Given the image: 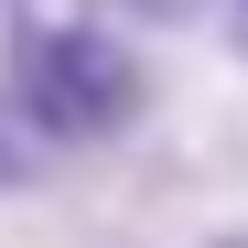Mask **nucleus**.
<instances>
[{
	"mask_svg": "<svg viewBox=\"0 0 248 248\" xmlns=\"http://www.w3.org/2000/svg\"><path fill=\"white\" fill-rule=\"evenodd\" d=\"M216 248H248V237H216Z\"/></svg>",
	"mask_w": 248,
	"mask_h": 248,
	"instance_id": "obj_3",
	"label": "nucleus"
},
{
	"mask_svg": "<svg viewBox=\"0 0 248 248\" xmlns=\"http://www.w3.org/2000/svg\"><path fill=\"white\" fill-rule=\"evenodd\" d=\"M108 11H130V22H194L205 0H108Z\"/></svg>",
	"mask_w": 248,
	"mask_h": 248,
	"instance_id": "obj_2",
	"label": "nucleus"
},
{
	"mask_svg": "<svg viewBox=\"0 0 248 248\" xmlns=\"http://www.w3.org/2000/svg\"><path fill=\"white\" fill-rule=\"evenodd\" d=\"M11 119L32 140H108L140 119V54L97 22H22L11 32Z\"/></svg>",
	"mask_w": 248,
	"mask_h": 248,
	"instance_id": "obj_1",
	"label": "nucleus"
}]
</instances>
